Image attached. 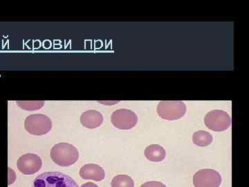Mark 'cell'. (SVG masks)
<instances>
[{
	"mask_svg": "<svg viewBox=\"0 0 249 187\" xmlns=\"http://www.w3.org/2000/svg\"><path fill=\"white\" fill-rule=\"evenodd\" d=\"M51 157L54 163L60 167H70L79 158L78 149L68 143H59L51 150Z\"/></svg>",
	"mask_w": 249,
	"mask_h": 187,
	"instance_id": "6da1fadb",
	"label": "cell"
},
{
	"mask_svg": "<svg viewBox=\"0 0 249 187\" xmlns=\"http://www.w3.org/2000/svg\"><path fill=\"white\" fill-rule=\"evenodd\" d=\"M33 187H79L71 177L60 172H45L36 177Z\"/></svg>",
	"mask_w": 249,
	"mask_h": 187,
	"instance_id": "7a4b0ae2",
	"label": "cell"
},
{
	"mask_svg": "<svg viewBox=\"0 0 249 187\" xmlns=\"http://www.w3.org/2000/svg\"><path fill=\"white\" fill-rule=\"evenodd\" d=\"M159 116L165 120L173 121L181 119L186 112V106L181 101H163L157 108Z\"/></svg>",
	"mask_w": 249,
	"mask_h": 187,
	"instance_id": "3957f363",
	"label": "cell"
},
{
	"mask_svg": "<svg viewBox=\"0 0 249 187\" xmlns=\"http://www.w3.org/2000/svg\"><path fill=\"white\" fill-rule=\"evenodd\" d=\"M24 127L33 135H45L52 130V121L45 114H31L26 118Z\"/></svg>",
	"mask_w": 249,
	"mask_h": 187,
	"instance_id": "277c9868",
	"label": "cell"
},
{
	"mask_svg": "<svg viewBox=\"0 0 249 187\" xmlns=\"http://www.w3.org/2000/svg\"><path fill=\"white\" fill-rule=\"evenodd\" d=\"M204 124L211 131L222 132L230 127L231 117L227 112L214 110L208 112L205 116Z\"/></svg>",
	"mask_w": 249,
	"mask_h": 187,
	"instance_id": "5b68a950",
	"label": "cell"
},
{
	"mask_svg": "<svg viewBox=\"0 0 249 187\" xmlns=\"http://www.w3.org/2000/svg\"><path fill=\"white\" fill-rule=\"evenodd\" d=\"M222 181L219 172L211 168L199 170L193 178V183L196 187H219Z\"/></svg>",
	"mask_w": 249,
	"mask_h": 187,
	"instance_id": "8992f818",
	"label": "cell"
},
{
	"mask_svg": "<svg viewBox=\"0 0 249 187\" xmlns=\"http://www.w3.org/2000/svg\"><path fill=\"white\" fill-rule=\"evenodd\" d=\"M111 121L116 129L129 130L133 129L137 125L138 116L130 110L119 109L112 113Z\"/></svg>",
	"mask_w": 249,
	"mask_h": 187,
	"instance_id": "52a82bcc",
	"label": "cell"
},
{
	"mask_svg": "<svg viewBox=\"0 0 249 187\" xmlns=\"http://www.w3.org/2000/svg\"><path fill=\"white\" fill-rule=\"evenodd\" d=\"M42 161L36 154L27 153L18 159L17 167L20 173L24 175H34L42 168Z\"/></svg>",
	"mask_w": 249,
	"mask_h": 187,
	"instance_id": "ba28073f",
	"label": "cell"
},
{
	"mask_svg": "<svg viewBox=\"0 0 249 187\" xmlns=\"http://www.w3.org/2000/svg\"><path fill=\"white\" fill-rule=\"evenodd\" d=\"M79 174L83 180H92L98 182L104 180L106 177V173L102 167L94 164H88L82 167Z\"/></svg>",
	"mask_w": 249,
	"mask_h": 187,
	"instance_id": "9c48e42d",
	"label": "cell"
},
{
	"mask_svg": "<svg viewBox=\"0 0 249 187\" xmlns=\"http://www.w3.org/2000/svg\"><path fill=\"white\" fill-rule=\"evenodd\" d=\"M82 126L87 129H95L100 127L103 122V116L100 112L90 110L85 111L80 118Z\"/></svg>",
	"mask_w": 249,
	"mask_h": 187,
	"instance_id": "30bf717a",
	"label": "cell"
},
{
	"mask_svg": "<svg viewBox=\"0 0 249 187\" xmlns=\"http://www.w3.org/2000/svg\"><path fill=\"white\" fill-rule=\"evenodd\" d=\"M144 154L147 160L150 162H160L164 160L166 152L164 148L161 146L159 144H152L145 149Z\"/></svg>",
	"mask_w": 249,
	"mask_h": 187,
	"instance_id": "8fae6325",
	"label": "cell"
},
{
	"mask_svg": "<svg viewBox=\"0 0 249 187\" xmlns=\"http://www.w3.org/2000/svg\"><path fill=\"white\" fill-rule=\"evenodd\" d=\"M213 140L212 134L204 131L195 132L193 135V142L199 147H205L210 145Z\"/></svg>",
	"mask_w": 249,
	"mask_h": 187,
	"instance_id": "7c38bea8",
	"label": "cell"
},
{
	"mask_svg": "<svg viewBox=\"0 0 249 187\" xmlns=\"http://www.w3.org/2000/svg\"><path fill=\"white\" fill-rule=\"evenodd\" d=\"M111 187H134V182L127 175H118L111 180Z\"/></svg>",
	"mask_w": 249,
	"mask_h": 187,
	"instance_id": "4fadbf2b",
	"label": "cell"
},
{
	"mask_svg": "<svg viewBox=\"0 0 249 187\" xmlns=\"http://www.w3.org/2000/svg\"><path fill=\"white\" fill-rule=\"evenodd\" d=\"M17 103L19 107L24 111H34L40 109L45 102L43 101H18Z\"/></svg>",
	"mask_w": 249,
	"mask_h": 187,
	"instance_id": "5bb4252c",
	"label": "cell"
},
{
	"mask_svg": "<svg viewBox=\"0 0 249 187\" xmlns=\"http://www.w3.org/2000/svg\"><path fill=\"white\" fill-rule=\"evenodd\" d=\"M140 187H167L164 184L157 181L147 182L142 184Z\"/></svg>",
	"mask_w": 249,
	"mask_h": 187,
	"instance_id": "9a60e30c",
	"label": "cell"
},
{
	"mask_svg": "<svg viewBox=\"0 0 249 187\" xmlns=\"http://www.w3.org/2000/svg\"><path fill=\"white\" fill-rule=\"evenodd\" d=\"M80 187H99L97 185L93 183H87L83 184Z\"/></svg>",
	"mask_w": 249,
	"mask_h": 187,
	"instance_id": "2e32d148",
	"label": "cell"
}]
</instances>
